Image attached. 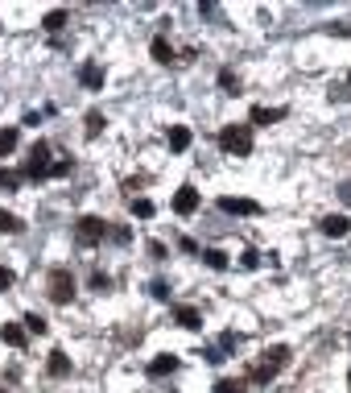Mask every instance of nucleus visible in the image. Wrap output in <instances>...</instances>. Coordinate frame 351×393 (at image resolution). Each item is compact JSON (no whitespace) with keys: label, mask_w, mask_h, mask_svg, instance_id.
<instances>
[{"label":"nucleus","mask_w":351,"mask_h":393,"mask_svg":"<svg viewBox=\"0 0 351 393\" xmlns=\"http://www.w3.org/2000/svg\"><path fill=\"white\" fill-rule=\"evenodd\" d=\"M91 290H95V294H108V290H112V278H108L103 269H95V274H91Z\"/></svg>","instance_id":"nucleus-26"},{"label":"nucleus","mask_w":351,"mask_h":393,"mask_svg":"<svg viewBox=\"0 0 351 393\" xmlns=\"http://www.w3.org/2000/svg\"><path fill=\"white\" fill-rule=\"evenodd\" d=\"M170 149H174V153H186V149H190V128H186V124H174V128H170Z\"/></svg>","instance_id":"nucleus-16"},{"label":"nucleus","mask_w":351,"mask_h":393,"mask_svg":"<svg viewBox=\"0 0 351 393\" xmlns=\"http://www.w3.org/2000/svg\"><path fill=\"white\" fill-rule=\"evenodd\" d=\"M215 393H248V381H240V377H219V381H215Z\"/></svg>","instance_id":"nucleus-21"},{"label":"nucleus","mask_w":351,"mask_h":393,"mask_svg":"<svg viewBox=\"0 0 351 393\" xmlns=\"http://www.w3.org/2000/svg\"><path fill=\"white\" fill-rule=\"evenodd\" d=\"M199 211V191L186 182V186H178V195H174V215H194Z\"/></svg>","instance_id":"nucleus-8"},{"label":"nucleus","mask_w":351,"mask_h":393,"mask_svg":"<svg viewBox=\"0 0 351 393\" xmlns=\"http://www.w3.org/2000/svg\"><path fill=\"white\" fill-rule=\"evenodd\" d=\"M17 137H21V133H17V124H8V128H0V157H8V153L17 149Z\"/></svg>","instance_id":"nucleus-20"},{"label":"nucleus","mask_w":351,"mask_h":393,"mask_svg":"<svg viewBox=\"0 0 351 393\" xmlns=\"http://www.w3.org/2000/svg\"><path fill=\"white\" fill-rule=\"evenodd\" d=\"M178 365H182L178 356H170V352H161L157 361H149V377H153V381H157V377H170V373H178Z\"/></svg>","instance_id":"nucleus-11"},{"label":"nucleus","mask_w":351,"mask_h":393,"mask_svg":"<svg viewBox=\"0 0 351 393\" xmlns=\"http://www.w3.org/2000/svg\"><path fill=\"white\" fill-rule=\"evenodd\" d=\"M149 294H153L157 303H170V286H166V282H153V286H149Z\"/></svg>","instance_id":"nucleus-29"},{"label":"nucleus","mask_w":351,"mask_h":393,"mask_svg":"<svg viewBox=\"0 0 351 393\" xmlns=\"http://www.w3.org/2000/svg\"><path fill=\"white\" fill-rule=\"evenodd\" d=\"M25 332H29V336H46V332H50V323H46L41 315H33V311H29V315H25Z\"/></svg>","instance_id":"nucleus-24"},{"label":"nucleus","mask_w":351,"mask_h":393,"mask_svg":"<svg viewBox=\"0 0 351 393\" xmlns=\"http://www.w3.org/2000/svg\"><path fill=\"white\" fill-rule=\"evenodd\" d=\"M319 232L331 236V240H343V236H351V220L348 215H323L319 220Z\"/></svg>","instance_id":"nucleus-7"},{"label":"nucleus","mask_w":351,"mask_h":393,"mask_svg":"<svg viewBox=\"0 0 351 393\" xmlns=\"http://www.w3.org/2000/svg\"><path fill=\"white\" fill-rule=\"evenodd\" d=\"M0 393H8V390H0Z\"/></svg>","instance_id":"nucleus-38"},{"label":"nucleus","mask_w":351,"mask_h":393,"mask_svg":"<svg viewBox=\"0 0 351 393\" xmlns=\"http://www.w3.org/2000/svg\"><path fill=\"white\" fill-rule=\"evenodd\" d=\"M46 373H50L54 381H62V377H70V356H66L62 348H54V352H50V361H46Z\"/></svg>","instance_id":"nucleus-10"},{"label":"nucleus","mask_w":351,"mask_h":393,"mask_svg":"<svg viewBox=\"0 0 351 393\" xmlns=\"http://www.w3.org/2000/svg\"><path fill=\"white\" fill-rule=\"evenodd\" d=\"M21 228H25V224H21V215H12V211H4V207H0V232H8V236H17Z\"/></svg>","instance_id":"nucleus-23"},{"label":"nucleus","mask_w":351,"mask_h":393,"mask_svg":"<svg viewBox=\"0 0 351 393\" xmlns=\"http://www.w3.org/2000/svg\"><path fill=\"white\" fill-rule=\"evenodd\" d=\"M203 261H207L215 274H223V269H228V253H223V249H207V253H203Z\"/></svg>","instance_id":"nucleus-22"},{"label":"nucleus","mask_w":351,"mask_h":393,"mask_svg":"<svg viewBox=\"0 0 351 393\" xmlns=\"http://www.w3.org/2000/svg\"><path fill=\"white\" fill-rule=\"evenodd\" d=\"M21 186V174L17 170H0V191H17Z\"/></svg>","instance_id":"nucleus-27"},{"label":"nucleus","mask_w":351,"mask_h":393,"mask_svg":"<svg viewBox=\"0 0 351 393\" xmlns=\"http://www.w3.org/2000/svg\"><path fill=\"white\" fill-rule=\"evenodd\" d=\"M149 54H153V62H161V66H170V62H174V46H170L161 33L149 41Z\"/></svg>","instance_id":"nucleus-13"},{"label":"nucleus","mask_w":351,"mask_h":393,"mask_svg":"<svg viewBox=\"0 0 351 393\" xmlns=\"http://www.w3.org/2000/svg\"><path fill=\"white\" fill-rule=\"evenodd\" d=\"M285 365H290V348H285V344H273V348H265V361L252 369V381H257V385H269Z\"/></svg>","instance_id":"nucleus-3"},{"label":"nucleus","mask_w":351,"mask_h":393,"mask_svg":"<svg viewBox=\"0 0 351 393\" xmlns=\"http://www.w3.org/2000/svg\"><path fill=\"white\" fill-rule=\"evenodd\" d=\"M149 257H153V261H166V245H161V240H149Z\"/></svg>","instance_id":"nucleus-33"},{"label":"nucleus","mask_w":351,"mask_h":393,"mask_svg":"<svg viewBox=\"0 0 351 393\" xmlns=\"http://www.w3.org/2000/svg\"><path fill=\"white\" fill-rule=\"evenodd\" d=\"M0 340H4L8 348H25V327H17V323H4V327H0Z\"/></svg>","instance_id":"nucleus-17"},{"label":"nucleus","mask_w":351,"mask_h":393,"mask_svg":"<svg viewBox=\"0 0 351 393\" xmlns=\"http://www.w3.org/2000/svg\"><path fill=\"white\" fill-rule=\"evenodd\" d=\"M219 211H228V215H261V203H257V199H236V195H223V199H219Z\"/></svg>","instance_id":"nucleus-6"},{"label":"nucleus","mask_w":351,"mask_h":393,"mask_svg":"<svg viewBox=\"0 0 351 393\" xmlns=\"http://www.w3.org/2000/svg\"><path fill=\"white\" fill-rule=\"evenodd\" d=\"M12 282H17V278H12V269H8V265H0V294H4V290H12Z\"/></svg>","instance_id":"nucleus-31"},{"label":"nucleus","mask_w":351,"mask_h":393,"mask_svg":"<svg viewBox=\"0 0 351 393\" xmlns=\"http://www.w3.org/2000/svg\"><path fill=\"white\" fill-rule=\"evenodd\" d=\"M128 207H132V215H141V220H153V211H157V207H153V199H132Z\"/></svg>","instance_id":"nucleus-25"},{"label":"nucleus","mask_w":351,"mask_h":393,"mask_svg":"<svg viewBox=\"0 0 351 393\" xmlns=\"http://www.w3.org/2000/svg\"><path fill=\"white\" fill-rule=\"evenodd\" d=\"M199 356H203V361H207V365H219V361H223V352H219V348H203V352H199Z\"/></svg>","instance_id":"nucleus-34"},{"label":"nucleus","mask_w":351,"mask_h":393,"mask_svg":"<svg viewBox=\"0 0 351 393\" xmlns=\"http://www.w3.org/2000/svg\"><path fill=\"white\" fill-rule=\"evenodd\" d=\"M46 294H50V303L66 307V303L74 298V274H70L66 265H54V269L46 274Z\"/></svg>","instance_id":"nucleus-2"},{"label":"nucleus","mask_w":351,"mask_h":393,"mask_svg":"<svg viewBox=\"0 0 351 393\" xmlns=\"http://www.w3.org/2000/svg\"><path fill=\"white\" fill-rule=\"evenodd\" d=\"M348 95H351V70H348Z\"/></svg>","instance_id":"nucleus-37"},{"label":"nucleus","mask_w":351,"mask_h":393,"mask_svg":"<svg viewBox=\"0 0 351 393\" xmlns=\"http://www.w3.org/2000/svg\"><path fill=\"white\" fill-rule=\"evenodd\" d=\"M236 344H240V340H236V332H223V336H219V348H228V352H232Z\"/></svg>","instance_id":"nucleus-35"},{"label":"nucleus","mask_w":351,"mask_h":393,"mask_svg":"<svg viewBox=\"0 0 351 393\" xmlns=\"http://www.w3.org/2000/svg\"><path fill=\"white\" fill-rule=\"evenodd\" d=\"M83 124H87V128H83V137H87V141H95V137L103 133V124H108V120H103V112H87V120H83Z\"/></svg>","instance_id":"nucleus-18"},{"label":"nucleus","mask_w":351,"mask_h":393,"mask_svg":"<svg viewBox=\"0 0 351 393\" xmlns=\"http://www.w3.org/2000/svg\"><path fill=\"white\" fill-rule=\"evenodd\" d=\"M70 170H74V162H66V157L62 162H50V178H66Z\"/></svg>","instance_id":"nucleus-28"},{"label":"nucleus","mask_w":351,"mask_h":393,"mask_svg":"<svg viewBox=\"0 0 351 393\" xmlns=\"http://www.w3.org/2000/svg\"><path fill=\"white\" fill-rule=\"evenodd\" d=\"M103 236H108V220H99V215H79V224H74V240H79L83 249L99 245Z\"/></svg>","instance_id":"nucleus-5"},{"label":"nucleus","mask_w":351,"mask_h":393,"mask_svg":"<svg viewBox=\"0 0 351 393\" xmlns=\"http://www.w3.org/2000/svg\"><path fill=\"white\" fill-rule=\"evenodd\" d=\"M178 249H182V253H190V257H199V240H190V236H182V240H178Z\"/></svg>","instance_id":"nucleus-32"},{"label":"nucleus","mask_w":351,"mask_h":393,"mask_svg":"<svg viewBox=\"0 0 351 393\" xmlns=\"http://www.w3.org/2000/svg\"><path fill=\"white\" fill-rule=\"evenodd\" d=\"M219 149L232 157H248L252 153V124H223L219 128Z\"/></svg>","instance_id":"nucleus-1"},{"label":"nucleus","mask_w":351,"mask_h":393,"mask_svg":"<svg viewBox=\"0 0 351 393\" xmlns=\"http://www.w3.org/2000/svg\"><path fill=\"white\" fill-rule=\"evenodd\" d=\"M339 195H343V203L351 207V182H343V186H339Z\"/></svg>","instance_id":"nucleus-36"},{"label":"nucleus","mask_w":351,"mask_h":393,"mask_svg":"<svg viewBox=\"0 0 351 393\" xmlns=\"http://www.w3.org/2000/svg\"><path fill=\"white\" fill-rule=\"evenodd\" d=\"M21 178H33V182H46V178H50V145H46V141H37V145L29 149L25 166H21Z\"/></svg>","instance_id":"nucleus-4"},{"label":"nucleus","mask_w":351,"mask_h":393,"mask_svg":"<svg viewBox=\"0 0 351 393\" xmlns=\"http://www.w3.org/2000/svg\"><path fill=\"white\" fill-rule=\"evenodd\" d=\"M66 21H70V12H66V8H50V12L41 17V29H46V33H62V29H66Z\"/></svg>","instance_id":"nucleus-12"},{"label":"nucleus","mask_w":351,"mask_h":393,"mask_svg":"<svg viewBox=\"0 0 351 393\" xmlns=\"http://www.w3.org/2000/svg\"><path fill=\"white\" fill-rule=\"evenodd\" d=\"M79 83H83L87 91H99V87H103V66H99V62H83V66H79Z\"/></svg>","instance_id":"nucleus-9"},{"label":"nucleus","mask_w":351,"mask_h":393,"mask_svg":"<svg viewBox=\"0 0 351 393\" xmlns=\"http://www.w3.org/2000/svg\"><path fill=\"white\" fill-rule=\"evenodd\" d=\"M174 319H178V327H186V332H199V327H203V315H199L194 307H178Z\"/></svg>","instance_id":"nucleus-15"},{"label":"nucleus","mask_w":351,"mask_h":393,"mask_svg":"<svg viewBox=\"0 0 351 393\" xmlns=\"http://www.w3.org/2000/svg\"><path fill=\"white\" fill-rule=\"evenodd\" d=\"M219 87H223L228 95H240V75H236L232 66H223V70H219Z\"/></svg>","instance_id":"nucleus-19"},{"label":"nucleus","mask_w":351,"mask_h":393,"mask_svg":"<svg viewBox=\"0 0 351 393\" xmlns=\"http://www.w3.org/2000/svg\"><path fill=\"white\" fill-rule=\"evenodd\" d=\"M240 265H244V269H257V265H261V253H252V249L240 253Z\"/></svg>","instance_id":"nucleus-30"},{"label":"nucleus","mask_w":351,"mask_h":393,"mask_svg":"<svg viewBox=\"0 0 351 393\" xmlns=\"http://www.w3.org/2000/svg\"><path fill=\"white\" fill-rule=\"evenodd\" d=\"M248 120H252V124H277V120H285V108H265V104H257Z\"/></svg>","instance_id":"nucleus-14"}]
</instances>
